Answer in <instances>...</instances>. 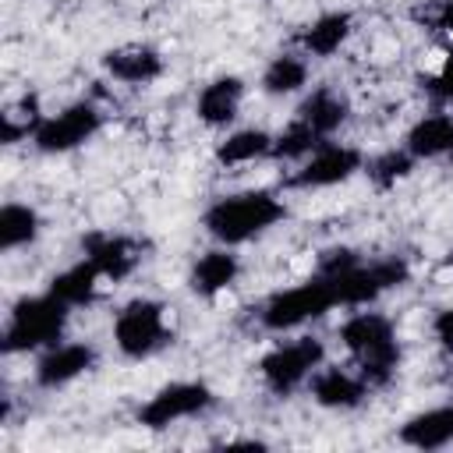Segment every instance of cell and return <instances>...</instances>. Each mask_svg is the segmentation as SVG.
Masks as SVG:
<instances>
[{
	"label": "cell",
	"instance_id": "6da1fadb",
	"mask_svg": "<svg viewBox=\"0 0 453 453\" xmlns=\"http://www.w3.org/2000/svg\"><path fill=\"white\" fill-rule=\"evenodd\" d=\"M315 273H322L333 283L336 308H368L382 294H389L411 280V262L403 255L365 258L361 251L336 244L319 255Z\"/></svg>",
	"mask_w": 453,
	"mask_h": 453
},
{
	"label": "cell",
	"instance_id": "7a4b0ae2",
	"mask_svg": "<svg viewBox=\"0 0 453 453\" xmlns=\"http://www.w3.org/2000/svg\"><path fill=\"white\" fill-rule=\"evenodd\" d=\"M336 336H340L343 350L350 354L354 368L361 372V379L372 389H382L396 379L403 347H400L396 326L386 311H375L372 304L368 308H350V315L340 322Z\"/></svg>",
	"mask_w": 453,
	"mask_h": 453
},
{
	"label": "cell",
	"instance_id": "3957f363",
	"mask_svg": "<svg viewBox=\"0 0 453 453\" xmlns=\"http://www.w3.org/2000/svg\"><path fill=\"white\" fill-rule=\"evenodd\" d=\"M283 219H287V202L269 188H248V191L219 195L202 212L205 234L226 248L248 244V241L269 234Z\"/></svg>",
	"mask_w": 453,
	"mask_h": 453
},
{
	"label": "cell",
	"instance_id": "277c9868",
	"mask_svg": "<svg viewBox=\"0 0 453 453\" xmlns=\"http://www.w3.org/2000/svg\"><path fill=\"white\" fill-rule=\"evenodd\" d=\"M67 319H71V308L60 297H53L50 290L25 294L7 311L0 347H4V354H42L57 340H64Z\"/></svg>",
	"mask_w": 453,
	"mask_h": 453
},
{
	"label": "cell",
	"instance_id": "5b68a950",
	"mask_svg": "<svg viewBox=\"0 0 453 453\" xmlns=\"http://www.w3.org/2000/svg\"><path fill=\"white\" fill-rule=\"evenodd\" d=\"M336 308V294H333V283L322 276V273H311L308 280L294 283V287H283L276 294H269L258 308H255V319L265 333H294L315 319H322L326 311Z\"/></svg>",
	"mask_w": 453,
	"mask_h": 453
},
{
	"label": "cell",
	"instance_id": "8992f818",
	"mask_svg": "<svg viewBox=\"0 0 453 453\" xmlns=\"http://www.w3.org/2000/svg\"><path fill=\"white\" fill-rule=\"evenodd\" d=\"M173 343V326L166 319V304L156 297H134L113 315V347L131 357L145 361L156 357Z\"/></svg>",
	"mask_w": 453,
	"mask_h": 453
},
{
	"label": "cell",
	"instance_id": "52a82bcc",
	"mask_svg": "<svg viewBox=\"0 0 453 453\" xmlns=\"http://www.w3.org/2000/svg\"><path fill=\"white\" fill-rule=\"evenodd\" d=\"M326 365V343L319 336H294L269 347L258 357V379L273 396H290Z\"/></svg>",
	"mask_w": 453,
	"mask_h": 453
},
{
	"label": "cell",
	"instance_id": "ba28073f",
	"mask_svg": "<svg viewBox=\"0 0 453 453\" xmlns=\"http://www.w3.org/2000/svg\"><path fill=\"white\" fill-rule=\"evenodd\" d=\"M103 106L96 99H78V103H67L64 110L57 113H46L42 124L35 127L32 134V145L42 152V156H64V152H74L81 149L85 142H92L99 131H103Z\"/></svg>",
	"mask_w": 453,
	"mask_h": 453
},
{
	"label": "cell",
	"instance_id": "9c48e42d",
	"mask_svg": "<svg viewBox=\"0 0 453 453\" xmlns=\"http://www.w3.org/2000/svg\"><path fill=\"white\" fill-rule=\"evenodd\" d=\"M216 407V393L198 382V379H177V382H166L159 386L142 407H138V425L149 428V432H163L177 421H191V418H202L205 411Z\"/></svg>",
	"mask_w": 453,
	"mask_h": 453
},
{
	"label": "cell",
	"instance_id": "30bf717a",
	"mask_svg": "<svg viewBox=\"0 0 453 453\" xmlns=\"http://www.w3.org/2000/svg\"><path fill=\"white\" fill-rule=\"evenodd\" d=\"M365 170V156L357 145H347V142H322L315 152H308L297 170L283 180L287 188H297V191H319V188H336L343 180H350L354 173Z\"/></svg>",
	"mask_w": 453,
	"mask_h": 453
},
{
	"label": "cell",
	"instance_id": "8fae6325",
	"mask_svg": "<svg viewBox=\"0 0 453 453\" xmlns=\"http://www.w3.org/2000/svg\"><path fill=\"white\" fill-rule=\"evenodd\" d=\"M81 255L99 269L103 280L120 283V280H127L145 262V241H138L131 234L92 230V234L81 237Z\"/></svg>",
	"mask_w": 453,
	"mask_h": 453
},
{
	"label": "cell",
	"instance_id": "7c38bea8",
	"mask_svg": "<svg viewBox=\"0 0 453 453\" xmlns=\"http://www.w3.org/2000/svg\"><path fill=\"white\" fill-rule=\"evenodd\" d=\"M99 361V350L85 340H57L53 347H46L35 361V386L39 389H64L74 379H81L85 372H92Z\"/></svg>",
	"mask_w": 453,
	"mask_h": 453
},
{
	"label": "cell",
	"instance_id": "4fadbf2b",
	"mask_svg": "<svg viewBox=\"0 0 453 453\" xmlns=\"http://www.w3.org/2000/svg\"><path fill=\"white\" fill-rule=\"evenodd\" d=\"M372 386L361 379L357 368H340V365H322L308 379V396L326 407V411H357L368 400Z\"/></svg>",
	"mask_w": 453,
	"mask_h": 453
},
{
	"label": "cell",
	"instance_id": "5bb4252c",
	"mask_svg": "<svg viewBox=\"0 0 453 453\" xmlns=\"http://www.w3.org/2000/svg\"><path fill=\"white\" fill-rule=\"evenodd\" d=\"M103 71H106L113 81H120V85L142 88V85H152V81L163 78V71H166V57H163L156 46L131 42V46L106 50V53H103Z\"/></svg>",
	"mask_w": 453,
	"mask_h": 453
},
{
	"label": "cell",
	"instance_id": "9a60e30c",
	"mask_svg": "<svg viewBox=\"0 0 453 453\" xmlns=\"http://www.w3.org/2000/svg\"><path fill=\"white\" fill-rule=\"evenodd\" d=\"M354 35V14L350 11H322L315 14L308 25H301L297 32V50L311 60H326L333 53H340L347 46V39Z\"/></svg>",
	"mask_w": 453,
	"mask_h": 453
},
{
	"label": "cell",
	"instance_id": "2e32d148",
	"mask_svg": "<svg viewBox=\"0 0 453 453\" xmlns=\"http://www.w3.org/2000/svg\"><path fill=\"white\" fill-rule=\"evenodd\" d=\"M244 103V78L241 74H219L212 81L202 85L198 99H195V113L205 127H230L241 113Z\"/></svg>",
	"mask_w": 453,
	"mask_h": 453
},
{
	"label": "cell",
	"instance_id": "e0dca14e",
	"mask_svg": "<svg viewBox=\"0 0 453 453\" xmlns=\"http://www.w3.org/2000/svg\"><path fill=\"white\" fill-rule=\"evenodd\" d=\"M301 124H308L322 142H329L343 124H347V117H350V99L336 88V85H315L304 99H301V106H297V113H294Z\"/></svg>",
	"mask_w": 453,
	"mask_h": 453
},
{
	"label": "cell",
	"instance_id": "ac0fdd59",
	"mask_svg": "<svg viewBox=\"0 0 453 453\" xmlns=\"http://www.w3.org/2000/svg\"><path fill=\"white\" fill-rule=\"evenodd\" d=\"M241 276V258L234 255V248L216 244L209 251H202L188 273V287L198 297H219L223 290H230Z\"/></svg>",
	"mask_w": 453,
	"mask_h": 453
},
{
	"label": "cell",
	"instance_id": "d6986e66",
	"mask_svg": "<svg viewBox=\"0 0 453 453\" xmlns=\"http://www.w3.org/2000/svg\"><path fill=\"white\" fill-rule=\"evenodd\" d=\"M396 439H400L403 446L425 449V453H428V449H446V446H453V400L411 414V418L396 428Z\"/></svg>",
	"mask_w": 453,
	"mask_h": 453
},
{
	"label": "cell",
	"instance_id": "ffe728a7",
	"mask_svg": "<svg viewBox=\"0 0 453 453\" xmlns=\"http://www.w3.org/2000/svg\"><path fill=\"white\" fill-rule=\"evenodd\" d=\"M449 142H453V113H446V110H432V113L418 117L407 127V134H403V149L418 163H425V159H446Z\"/></svg>",
	"mask_w": 453,
	"mask_h": 453
},
{
	"label": "cell",
	"instance_id": "44dd1931",
	"mask_svg": "<svg viewBox=\"0 0 453 453\" xmlns=\"http://www.w3.org/2000/svg\"><path fill=\"white\" fill-rule=\"evenodd\" d=\"M273 142H276V134H269L262 127L230 131L223 142H216V163L234 170V166H251V163L273 159Z\"/></svg>",
	"mask_w": 453,
	"mask_h": 453
},
{
	"label": "cell",
	"instance_id": "7402d4cb",
	"mask_svg": "<svg viewBox=\"0 0 453 453\" xmlns=\"http://www.w3.org/2000/svg\"><path fill=\"white\" fill-rule=\"evenodd\" d=\"M99 280H103L99 269L81 255L78 262H71L67 269H60V273L50 280L46 290H50L53 297H60V301L74 311V308H85V304L96 301V294H99Z\"/></svg>",
	"mask_w": 453,
	"mask_h": 453
},
{
	"label": "cell",
	"instance_id": "603a6c76",
	"mask_svg": "<svg viewBox=\"0 0 453 453\" xmlns=\"http://www.w3.org/2000/svg\"><path fill=\"white\" fill-rule=\"evenodd\" d=\"M308 74H311L308 57H304L301 50H287V53H276V57L265 64L258 85H262L265 96H276V99H280V96L301 92V88L308 85Z\"/></svg>",
	"mask_w": 453,
	"mask_h": 453
},
{
	"label": "cell",
	"instance_id": "cb8c5ba5",
	"mask_svg": "<svg viewBox=\"0 0 453 453\" xmlns=\"http://www.w3.org/2000/svg\"><path fill=\"white\" fill-rule=\"evenodd\" d=\"M42 234V219L32 205L25 202H7L0 209V251H18L35 244V237Z\"/></svg>",
	"mask_w": 453,
	"mask_h": 453
},
{
	"label": "cell",
	"instance_id": "d4e9b609",
	"mask_svg": "<svg viewBox=\"0 0 453 453\" xmlns=\"http://www.w3.org/2000/svg\"><path fill=\"white\" fill-rule=\"evenodd\" d=\"M42 110H39V99L35 96H25L18 103H11L4 113H0V142L4 145H18V142H32L35 127L42 124Z\"/></svg>",
	"mask_w": 453,
	"mask_h": 453
},
{
	"label": "cell",
	"instance_id": "484cf974",
	"mask_svg": "<svg viewBox=\"0 0 453 453\" xmlns=\"http://www.w3.org/2000/svg\"><path fill=\"white\" fill-rule=\"evenodd\" d=\"M414 166H418V159H414L403 145H400V149H386V152L365 159V173H368V180H372L379 191H389V188H396L400 180H407V177L414 173Z\"/></svg>",
	"mask_w": 453,
	"mask_h": 453
},
{
	"label": "cell",
	"instance_id": "4316f807",
	"mask_svg": "<svg viewBox=\"0 0 453 453\" xmlns=\"http://www.w3.org/2000/svg\"><path fill=\"white\" fill-rule=\"evenodd\" d=\"M322 145V138L308 127V124H301L297 117H290V124L276 134V142H273V159H283V163H301L308 152H315Z\"/></svg>",
	"mask_w": 453,
	"mask_h": 453
},
{
	"label": "cell",
	"instance_id": "83f0119b",
	"mask_svg": "<svg viewBox=\"0 0 453 453\" xmlns=\"http://www.w3.org/2000/svg\"><path fill=\"white\" fill-rule=\"evenodd\" d=\"M421 92H425V99L435 103V106H446V103L453 99V50L442 57V64H439L435 71L421 74Z\"/></svg>",
	"mask_w": 453,
	"mask_h": 453
},
{
	"label": "cell",
	"instance_id": "f1b7e54d",
	"mask_svg": "<svg viewBox=\"0 0 453 453\" xmlns=\"http://www.w3.org/2000/svg\"><path fill=\"white\" fill-rule=\"evenodd\" d=\"M414 18L435 35H453V0H428Z\"/></svg>",
	"mask_w": 453,
	"mask_h": 453
},
{
	"label": "cell",
	"instance_id": "f546056e",
	"mask_svg": "<svg viewBox=\"0 0 453 453\" xmlns=\"http://www.w3.org/2000/svg\"><path fill=\"white\" fill-rule=\"evenodd\" d=\"M432 340L442 354H453V304H446L432 315Z\"/></svg>",
	"mask_w": 453,
	"mask_h": 453
},
{
	"label": "cell",
	"instance_id": "4dcf8cb0",
	"mask_svg": "<svg viewBox=\"0 0 453 453\" xmlns=\"http://www.w3.org/2000/svg\"><path fill=\"white\" fill-rule=\"evenodd\" d=\"M446 159H449V163H453V142H449V152H446Z\"/></svg>",
	"mask_w": 453,
	"mask_h": 453
}]
</instances>
